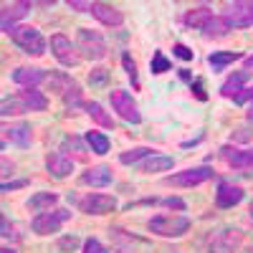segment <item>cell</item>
Instances as JSON below:
<instances>
[{"label":"cell","instance_id":"obj_39","mask_svg":"<svg viewBox=\"0 0 253 253\" xmlns=\"http://www.w3.org/2000/svg\"><path fill=\"white\" fill-rule=\"evenodd\" d=\"M172 53H175L177 58H182V61H193V58H195V53L190 51L185 43H175V46H172Z\"/></svg>","mask_w":253,"mask_h":253},{"label":"cell","instance_id":"obj_27","mask_svg":"<svg viewBox=\"0 0 253 253\" xmlns=\"http://www.w3.org/2000/svg\"><path fill=\"white\" fill-rule=\"evenodd\" d=\"M84 109H86V114H89L99 126H104V129H114V119L104 112V107H101L99 101H86V107H84Z\"/></svg>","mask_w":253,"mask_h":253},{"label":"cell","instance_id":"obj_40","mask_svg":"<svg viewBox=\"0 0 253 253\" xmlns=\"http://www.w3.org/2000/svg\"><path fill=\"white\" fill-rule=\"evenodd\" d=\"M84 253H109V251L104 248L96 238H89L86 243H84Z\"/></svg>","mask_w":253,"mask_h":253},{"label":"cell","instance_id":"obj_16","mask_svg":"<svg viewBox=\"0 0 253 253\" xmlns=\"http://www.w3.org/2000/svg\"><path fill=\"white\" fill-rule=\"evenodd\" d=\"M10 79L18 84V86H23V89H36L41 81H46V71L43 69H28V66H18L13 74H10Z\"/></svg>","mask_w":253,"mask_h":253},{"label":"cell","instance_id":"obj_5","mask_svg":"<svg viewBox=\"0 0 253 253\" xmlns=\"http://www.w3.org/2000/svg\"><path fill=\"white\" fill-rule=\"evenodd\" d=\"M215 172H213V167H208V165H200V167H187V170L182 172H175V175H167L162 182L165 185H175V187H195L205 180H213Z\"/></svg>","mask_w":253,"mask_h":253},{"label":"cell","instance_id":"obj_17","mask_svg":"<svg viewBox=\"0 0 253 253\" xmlns=\"http://www.w3.org/2000/svg\"><path fill=\"white\" fill-rule=\"evenodd\" d=\"M46 170L53 177L63 180V177H69L74 172V160H69L66 155H61V152H51V155H46Z\"/></svg>","mask_w":253,"mask_h":253},{"label":"cell","instance_id":"obj_25","mask_svg":"<svg viewBox=\"0 0 253 253\" xmlns=\"http://www.w3.org/2000/svg\"><path fill=\"white\" fill-rule=\"evenodd\" d=\"M238 58H243L238 51H213V53L208 56V63L213 66V74H218V71H223L228 66V63H233Z\"/></svg>","mask_w":253,"mask_h":253},{"label":"cell","instance_id":"obj_20","mask_svg":"<svg viewBox=\"0 0 253 253\" xmlns=\"http://www.w3.org/2000/svg\"><path fill=\"white\" fill-rule=\"evenodd\" d=\"M5 137L15 144V147H31V126L26 124V122H18V124H10V126H5Z\"/></svg>","mask_w":253,"mask_h":253},{"label":"cell","instance_id":"obj_44","mask_svg":"<svg viewBox=\"0 0 253 253\" xmlns=\"http://www.w3.org/2000/svg\"><path fill=\"white\" fill-rule=\"evenodd\" d=\"M236 104H246V101H253V86H248V89H243L236 99H233Z\"/></svg>","mask_w":253,"mask_h":253},{"label":"cell","instance_id":"obj_49","mask_svg":"<svg viewBox=\"0 0 253 253\" xmlns=\"http://www.w3.org/2000/svg\"><path fill=\"white\" fill-rule=\"evenodd\" d=\"M246 117H248V122H253V101L248 104V112H246Z\"/></svg>","mask_w":253,"mask_h":253},{"label":"cell","instance_id":"obj_2","mask_svg":"<svg viewBox=\"0 0 253 253\" xmlns=\"http://www.w3.org/2000/svg\"><path fill=\"white\" fill-rule=\"evenodd\" d=\"M10 41H13V43L23 51V53H28V56H43L46 48H48L46 38L41 36V31L33 28V26H20V28H15V31L10 33Z\"/></svg>","mask_w":253,"mask_h":253},{"label":"cell","instance_id":"obj_37","mask_svg":"<svg viewBox=\"0 0 253 253\" xmlns=\"http://www.w3.org/2000/svg\"><path fill=\"white\" fill-rule=\"evenodd\" d=\"M79 246H81V241H79L76 236H63V238L56 243V248H58L61 253H74Z\"/></svg>","mask_w":253,"mask_h":253},{"label":"cell","instance_id":"obj_51","mask_svg":"<svg viewBox=\"0 0 253 253\" xmlns=\"http://www.w3.org/2000/svg\"><path fill=\"white\" fill-rule=\"evenodd\" d=\"M248 215H251V220H253V200H251V208H248Z\"/></svg>","mask_w":253,"mask_h":253},{"label":"cell","instance_id":"obj_3","mask_svg":"<svg viewBox=\"0 0 253 253\" xmlns=\"http://www.w3.org/2000/svg\"><path fill=\"white\" fill-rule=\"evenodd\" d=\"M71 210L66 208H56V210H46V213H38L33 220H31V228H33V233L38 236H51V233H58V228L71 220Z\"/></svg>","mask_w":253,"mask_h":253},{"label":"cell","instance_id":"obj_50","mask_svg":"<svg viewBox=\"0 0 253 253\" xmlns=\"http://www.w3.org/2000/svg\"><path fill=\"white\" fill-rule=\"evenodd\" d=\"M0 253H18V251H15V248H8V246H5V248L0 251Z\"/></svg>","mask_w":253,"mask_h":253},{"label":"cell","instance_id":"obj_22","mask_svg":"<svg viewBox=\"0 0 253 253\" xmlns=\"http://www.w3.org/2000/svg\"><path fill=\"white\" fill-rule=\"evenodd\" d=\"M172 165H175V160H172V157H167V155H152V157L142 160L139 170H142V172H147V175H152V172L172 170Z\"/></svg>","mask_w":253,"mask_h":253},{"label":"cell","instance_id":"obj_41","mask_svg":"<svg viewBox=\"0 0 253 253\" xmlns=\"http://www.w3.org/2000/svg\"><path fill=\"white\" fill-rule=\"evenodd\" d=\"M66 5L71 10H81V13H91V8H94V3H86V0H69Z\"/></svg>","mask_w":253,"mask_h":253},{"label":"cell","instance_id":"obj_28","mask_svg":"<svg viewBox=\"0 0 253 253\" xmlns=\"http://www.w3.org/2000/svg\"><path fill=\"white\" fill-rule=\"evenodd\" d=\"M86 144L91 147L94 155H107L109 152V137L101 134V132H86Z\"/></svg>","mask_w":253,"mask_h":253},{"label":"cell","instance_id":"obj_36","mask_svg":"<svg viewBox=\"0 0 253 253\" xmlns=\"http://www.w3.org/2000/svg\"><path fill=\"white\" fill-rule=\"evenodd\" d=\"M109 76H112L109 69H94V71L89 74V84H91V86H107Z\"/></svg>","mask_w":253,"mask_h":253},{"label":"cell","instance_id":"obj_47","mask_svg":"<svg viewBox=\"0 0 253 253\" xmlns=\"http://www.w3.org/2000/svg\"><path fill=\"white\" fill-rule=\"evenodd\" d=\"M180 79H182V81H187V84H193V74H190L187 69H180Z\"/></svg>","mask_w":253,"mask_h":253},{"label":"cell","instance_id":"obj_13","mask_svg":"<svg viewBox=\"0 0 253 253\" xmlns=\"http://www.w3.org/2000/svg\"><path fill=\"white\" fill-rule=\"evenodd\" d=\"M220 157L225 160L228 167H236V170H248V167H253V150H238L233 144H223Z\"/></svg>","mask_w":253,"mask_h":253},{"label":"cell","instance_id":"obj_45","mask_svg":"<svg viewBox=\"0 0 253 253\" xmlns=\"http://www.w3.org/2000/svg\"><path fill=\"white\" fill-rule=\"evenodd\" d=\"M0 230H3V238H5V241H13V238H15L13 228H10V223H8L5 218H3V225H0Z\"/></svg>","mask_w":253,"mask_h":253},{"label":"cell","instance_id":"obj_8","mask_svg":"<svg viewBox=\"0 0 253 253\" xmlns=\"http://www.w3.org/2000/svg\"><path fill=\"white\" fill-rule=\"evenodd\" d=\"M223 20L228 23V28H248V26H253V3H248V0L225 3Z\"/></svg>","mask_w":253,"mask_h":253},{"label":"cell","instance_id":"obj_35","mask_svg":"<svg viewBox=\"0 0 253 253\" xmlns=\"http://www.w3.org/2000/svg\"><path fill=\"white\" fill-rule=\"evenodd\" d=\"M122 66H124L126 76L132 79V86L139 89V81H137V63H134V58H132L129 53H122Z\"/></svg>","mask_w":253,"mask_h":253},{"label":"cell","instance_id":"obj_14","mask_svg":"<svg viewBox=\"0 0 253 253\" xmlns=\"http://www.w3.org/2000/svg\"><path fill=\"white\" fill-rule=\"evenodd\" d=\"M91 15L99 20L101 26H107V28H119V26L124 23L122 10H119V8H114V5H109V3H94Z\"/></svg>","mask_w":253,"mask_h":253},{"label":"cell","instance_id":"obj_33","mask_svg":"<svg viewBox=\"0 0 253 253\" xmlns=\"http://www.w3.org/2000/svg\"><path fill=\"white\" fill-rule=\"evenodd\" d=\"M63 104H66L69 112H74V109H79V107H86V104L81 101V86H79V84H76V86H71L66 94H63Z\"/></svg>","mask_w":253,"mask_h":253},{"label":"cell","instance_id":"obj_15","mask_svg":"<svg viewBox=\"0 0 253 253\" xmlns=\"http://www.w3.org/2000/svg\"><path fill=\"white\" fill-rule=\"evenodd\" d=\"M81 185H89V187H107L114 182V175H112V167L107 165H96V167H89L86 172L79 177Z\"/></svg>","mask_w":253,"mask_h":253},{"label":"cell","instance_id":"obj_29","mask_svg":"<svg viewBox=\"0 0 253 253\" xmlns=\"http://www.w3.org/2000/svg\"><path fill=\"white\" fill-rule=\"evenodd\" d=\"M26 112H31V107L20 99V96H5L3 99V107H0V114L3 117H8V114H26Z\"/></svg>","mask_w":253,"mask_h":253},{"label":"cell","instance_id":"obj_19","mask_svg":"<svg viewBox=\"0 0 253 253\" xmlns=\"http://www.w3.org/2000/svg\"><path fill=\"white\" fill-rule=\"evenodd\" d=\"M46 86H48V91H56V94L63 96L71 86H76V81L66 71H48L46 74Z\"/></svg>","mask_w":253,"mask_h":253},{"label":"cell","instance_id":"obj_46","mask_svg":"<svg viewBox=\"0 0 253 253\" xmlns=\"http://www.w3.org/2000/svg\"><path fill=\"white\" fill-rule=\"evenodd\" d=\"M13 170H15V165H13V162H8V160L3 157V175H13Z\"/></svg>","mask_w":253,"mask_h":253},{"label":"cell","instance_id":"obj_9","mask_svg":"<svg viewBox=\"0 0 253 253\" xmlns=\"http://www.w3.org/2000/svg\"><path fill=\"white\" fill-rule=\"evenodd\" d=\"M51 51H53V56L58 58L61 66H69V69H71V66H79V63H81V53H76L79 48H76L63 33L51 36Z\"/></svg>","mask_w":253,"mask_h":253},{"label":"cell","instance_id":"obj_18","mask_svg":"<svg viewBox=\"0 0 253 253\" xmlns=\"http://www.w3.org/2000/svg\"><path fill=\"white\" fill-rule=\"evenodd\" d=\"M248 79H251V71H236L233 76H228L225 81H223V86H220V94L225 96V99H236L243 89H246V84H248Z\"/></svg>","mask_w":253,"mask_h":253},{"label":"cell","instance_id":"obj_38","mask_svg":"<svg viewBox=\"0 0 253 253\" xmlns=\"http://www.w3.org/2000/svg\"><path fill=\"white\" fill-rule=\"evenodd\" d=\"M160 205H165V208H170V210H185L187 205H185V200L182 198H177V195H170V198H162L160 200Z\"/></svg>","mask_w":253,"mask_h":253},{"label":"cell","instance_id":"obj_42","mask_svg":"<svg viewBox=\"0 0 253 253\" xmlns=\"http://www.w3.org/2000/svg\"><path fill=\"white\" fill-rule=\"evenodd\" d=\"M190 89H193V94H195L200 101H205V99H208L205 86H203V79H193V84H190Z\"/></svg>","mask_w":253,"mask_h":253},{"label":"cell","instance_id":"obj_24","mask_svg":"<svg viewBox=\"0 0 253 253\" xmlns=\"http://www.w3.org/2000/svg\"><path fill=\"white\" fill-rule=\"evenodd\" d=\"M18 96L28 104L31 112H46L48 109V96L43 91H38V89H20Z\"/></svg>","mask_w":253,"mask_h":253},{"label":"cell","instance_id":"obj_30","mask_svg":"<svg viewBox=\"0 0 253 253\" xmlns=\"http://www.w3.org/2000/svg\"><path fill=\"white\" fill-rule=\"evenodd\" d=\"M152 155H155V150H150V147H134V150H129V152H122L119 162L122 165H137L139 160H147Z\"/></svg>","mask_w":253,"mask_h":253},{"label":"cell","instance_id":"obj_10","mask_svg":"<svg viewBox=\"0 0 253 253\" xmlns=\"http://www.w3.org/2000/svg\"><path fill=\"white\" fill-rule=\"evenodd\" d=\"M79 208L89 215H107L117 210V198L114 195H104V193H91L84 200H79Z\"/></svg>","mask_w":253,"mask_h":253},{"label":"cell","instance_id":"obj_4","mask_svg":"<svg viewBox=\"0 0 253 253\" xmlns=\"http://www.w3.org/2000/svg\"><path fill=\"white\" fill-rule=\"evenodd\" d=\"M76 48L81 51L84 58L101 61L104 56H107V41L101 38V33H96V31H91V28H79Z\"/></svg>","mask_w":253,"mask_h":253},{"label":"cell","instance_id":"obj_6","mask_svg":"<svg viewBox=\"0 0 253 253\" xmlns=\"http://www.w3.org/2000/svg\"><path fill=\"white\" fill-rule=\"evenodd\" d=\"M109 101H112L114 112H117L124 122H129V124H139V122H142L139 107H137V101L132 99V94H129V91H124V89H114V91H109Z\"/></svg>","mask_w":253,"mask_h":253},{"label":"cell","instance_id":"obj_48","mask_svg":"<svg viewBox=\"0 0 253 253\" xmlns=\"http://www.w3.org/2000/svg\"><path fill=\"white\" fill-rule=\"evenodd\" d=\"M243 63H246V71H248V69H253V53H251V56H246V58H243Z\"/></svg>","mask_w":253,"mask_h":253},{"label":"cell","instance_id":"obj_21","mask_svg":"<svg viewBox=\"0 0 253 253\" xmlns=\"http://www.w3.org/2000/svg\"><path fill=\"white\" fill-rule=\"evenodd\" d=\"M213 18H215L213 10H210L208 5H200V8H193V10H187V13H185V26H190V28H200V31H203Z\"/></svg>","mask_w":253,"mask_h":253},{"label":"cell","instance_id":"obj_23","mask_svg":"<svg viewBox=\"0 0 253 253\" xmlns=\"http://www.w3.org/2000/svg\"><path fill=\"white\" fill-rule=\"evenodd\" d=\"M61 155H66L69 160H71V155H74V160H86L89 157V150H86V144H84L79 137H63V142H61Z\"/></svg>","mask_w":253,"mask_h":253},{"label":"cell","instance_id":"obj_34","mask_svg":"<svg viewBox=\"0 0 253 253\" xmlns=\"http://www.w3.org/2000/svg\"><path fill=\"white\" fill-rule=\"evenodd\" d=\"M230 139H233V142H241V144L251 142V139H253V126H251V124H238L236 129L230 132Z\"/></svg>","mask_w":253,"mask_h":253},{"label":"cell","instance_id":"obj_11","mask_svg":"<svg viewBox=\"0 0 253 253\" xmlns=\"http://www.w3.org/2000/svg\"><path fill=\"white\" fill-rule=\"evenodd\" d=\"M31 8H33V5L26 3V0H20V3H10V5H3V13H0V28H3V33L10 36V33L15 31V20L26 18Z\"/></svg>","mask_w":253,"mask_h":253},{"label":"cell","instance_id":"obj_1","mask_svg":"<svg viewBox=\"0 0 253 253\" xmlns=\"http://www.w3.org/2000/svg\"><path fill=\"white\" fill-rule=\"evenodd\" d=\"M190 218L185 215H155L150 218L147 228H150V233L155 236H162V238H180L190 230Z\"/></svg>","mask_w":253,"mask_h":253},{"label":"cell","instance_id":"obj_32","mask_svg":"<svg viewBox=\"0 0 253 253\" xmlns=\"http://www.w3.org/2000/svg\"><path fill=\"white\" fill-rule=\"evenodd\" d=\"M170 69H172L170 58H167L162 51H155L152 53V61H150V71L152 74H165V71H170Z\"/></svg>","mask_w":253,"mask_h":253},{"label":"cell","instance_id":"obj_43","mask_svg":"<svg viewBox=\"0 0 253 253\" xmlns=\"http://www.w3.org/2000/svg\"><path fill=\"white\" fill-rule=\"evenodd\" d=\"M20 187H28V180H13V182H3V185H0V190H3V193L20 190Z\"/></svg>","mask_w":253,"mask_h":253},{"label":"cell","instance_id":"obj_26","mask_svg":"<svg viewBox=\"0 0 253 253\" xmlns=\"http://www.w3.org/2000/svg\"><path fill=\"white\" fill-rule=\"evenodd\" d=\"M56 203H58L56 193H36L26 200V208L38 210V213H46V210H51V205H56Z\"/></svg>","mask_w":253,"mask_h":253},{"label":"cell","instance_id":"obj_12","mask_svg":"<svg viewBox=\"0 0 253 253\" xmlns=\"http://www.w3.org/2000/svg\"><path fill=\"white\" fill-rule=\"evenodd\" d=\"M243 198H246L243 187H241V185H233V182H225V180H223V182L218 185V190H215V205H218L220 210H228V208L238 205Z\"/></svg>","mask_w":253,"mask_h":253},{"label":"cell","instance_id":"obj_7","mask_svg":"<svg viewBox=\"0 0 253 253\" xmlns=\"http://www.w3.org/2000/svg\"><path fill=\"white\" fill-rule=\"evenodd\" d=\"M243 233L238 228H223L215 230L208 241V253H236V248L241 246Z\"/></svg>","mask_w":253,"mask_h":253},{"label":"cell","instance_id":"obj_31","mask_svg":"<svg viewBox=\"0 0 253 253\" xmlns=\"http://www.w3.org/2000/svg\"><path fill=\"white\" fill-rule=\"evenodd\" d=\"M203 31H205V36H208V38H223L230 28H228V23H225L223 18H218V15H215V18L210 20V23H208Z\"/></svg>","mask_w":253,"mask_h":253}]
</instances>
